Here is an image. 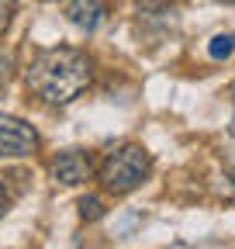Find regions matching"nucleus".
Here are the masks:
<instances>
[{"label": "nucleus", "mask_w": 235, "mask_h": 249, "mask_svg": "<svg viewBox=\"0 0 235 249\" xmlns=\"http://www.w3.org/2000/svg\"><path fill=\"white\" fill-rule=\"evenodd\" d=\"M28 93L38 97L42 104H69L94 83V59L83 49L73 45H55L42 49L24 70Z\"/></svg>", "instance_id": "nucleus-1"}, {"label": "nucleus", "mask_w": 235, "mask_h": 249, "mask_svg": "<svg viewBox=\"0 0 235 249\" xmlns=\"http://www.w3.org/2000/svg\"><path fill=\"white\" fill-rule=\"evenodd\" d=\"M152 173V156L145 145L138 142H125L104 156V163L97 170V183L104 187L107 194L121 197V194H132L135 187H142Z\"/></svg>", "instance_id": "nucleus-2"}, {"label": "nucleus", "mask_w": 235, "mask_h": 249, "mask_svg": "<svg viewBox=\"0 0 235 249\" xmlns=\"http://www.w3.org/2000/svg\"><path fill=\"white\" fill-rule=\"evenodd\" d=\"M49 170L63 187H76V183H86L94 177V160H90V152H83V149H63V152L52 156Z\"/></svg>", "instance_id": "nucleus-4"}, {"label": "nucleus", "mask_w": 235, "mask_h": 249, "mask_svg": "<svg viewBox=\"0 0 235 249\" xmlns=\"http://www.w3.org/2000/svg\"><path fill=\"white\" fill-rule=\"evenodd\" d=\"M101 214H104V204H101V197H83V201H80V218L94 222V218H101Z\"/></svg>", "instance_id": "nucleus-7"}, {"label": "nucleus", "mask_w": 235, "mask_h": 249, "mask_svg": "<svg viewBox=\"0 0 235 249\" xmlns=\"http://www.w3.org/2000/svg\"><path fill=\"white\" fill-rule=\"evenodd\" d=\"M66 18L80 31H97L104 24V18H107V4H104V0H69V4H66Z\"/></svg>", "instance_id": "nucleus-5"}, {"label": "nucleus", "mask_w": 235, "mask_h": 249, "mask_svg": "<svg viewBox=\"0 0 235 249\" xmlns=\"http://www.w3.org/2000/svg\"><path fill=\"white\" fill-rule=\"evenodd\" d=\"M7 208H11V194H7V187H4V180H0V218L7 214Z\"/></svg>", "instance_id": "nucleus-10"}, {"label": "nucleus", "mask_w": 235, "mask_h": 249, "mask_svg": "<svg viewBox=\"0 0 235 249\" xmlns=\"http://www.w3.org/2000/svg\"><path fill=\"white\" fill-rule=\"evenodd\" d=\"M14 11H17V0H0V35H4V31L11 28Z\"/></svg>", "instance_id": "nucleus-9"}, {"label": "nucleus", "mask_w": 235, "mask_h": 249, "mask_svg": "<svg viewBox=\"0 0 235 249\" xmlns=\"http://www.w3.org/2000/svg\"><path fill=\"white\" fill-rule=\"evenodd\" d=\"M11 73H14V66H11V55L0 49V97L7 93V87H11Z\"/></svg>", "instance_id": "nucleus-8"}, {"label": "nucleus", "mask_w": 235, "mask_h": 249, "mask_svg": "<svg viewBox=\"0 0 235 249\" xmlns=\"http://www.w3.org/2000/svg\"><path fill=\"white\" fill-rule=\"evenodd\" d=\"M38 149H42V139L24 118L0 114V160H28Z\"/></svg>", "instance_id": "nucleus-3"}, {"label": "nucleus", "mask_w": 235, "mask_h": 249, "mask_svg": "<svg viewBox=\"0 0 235 249\" xmlns=\"http://www.w3.org/2000/svg\"><path fill=\"white\" fill-rule=\"evenodd\" d=\"M208 52H211V59H228L235 52V35H215Z\"/></svg>", "instance_id": "nucleus-6"}, {"label": "nucleus", "mask_w": 235, "mask_h": 249, "mask_svg": "<svg viewBox=\"0 0 235 249\" xmlns=\"http://www.w3.org/2000/svg\"><path fill=\"white\" fill-rule=\"evenodd\" d=\"M232 101H235V90H232Z\"/></svg>", "instance_id": "nucleus-11"}]
</instances>
